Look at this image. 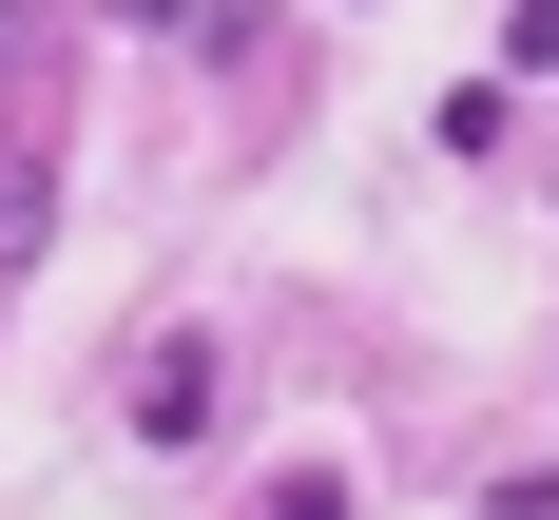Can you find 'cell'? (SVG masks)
<instances>
[{"mask_svg":"<svg viewBox=\"0 0 559 520\" xmlns=\"http://www.w3.org/2000/svg\"><path fill=\"white\" fill-rule=\"evenodd\" d=\"M213 424V328L193 347H135V444H193Z\"/></svg>","mask_w":559,"mask_h":520,"instance_id":"obj_1","label":"cell"},{"mask_svg":"<svg viewBox=\"0 0 559 520\" xmlns=\"http://www.w3.org/2000/svg\"><path fill=\"white\" fill-rule=\"evenodd\" d=\"M251 520H367V501H347V462H289V482H271Z\"/></svg>","mask_w":559,"mask_h":520,"instance_id":"obj_2","label":"cell"},{"mask_svg":"<svg viewBox=\"0 0 559 520\" xmlns=\"http://www.w3.org/2000/svg\"><path fill=\"white\" fill-rule=\"evenodd\" d=\"M502 58H521V77H559V0H521V20H502Z\"/></svg>","mask_w":559,"mask_h":520,"instance_id":"obj_3","label":"cell"},{"mask_svg":"<svg viewBox=\"0 0 559 520\" xmlns=\"http://www.w3.org/2000/svg\"><path fill=\"white\" fill-rule=\"evenodd\" d=\"M483 520H559V462H521V482H483Z\"/></svg>","mask_w":559,"mask_h":520,"instance_id":"obj_4","label":"cell"}]
</instances>
